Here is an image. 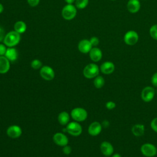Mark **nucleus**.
Listing matches in <instances>:
<instances>
[{"instance_id":"nucleus-1","label":"nucleus","mask_w":157,"mask_h":157,"mask_svg":"<svg viewBox=\"0 0 157 157\" xmlns=\"http://www.w3.org/2000/svg\"><path fill=\"white\" fill-rule=\"evenodd\" d=\"M20 39V34L15 31H11L6 34L3 42L8 47H13L18 44Z\"/></svg>"},{"instance_id":"nucleus-2","label":"nucleus","mask_w":157,"mask_h":157,"mask_svg":"<svg viewBox=\"0 0 157 157\" xmlns=\"http://www.w3.org/2000/svg\"><path fill=\"white\" fill-rule=\"evenodd\" d=\"M99 67L94 63H90L87 64L83 69V74L87 78H93L99 75Z\"/></svg>"},{"instance_id":"nucleus-3","label":"nucleus","mask_w":157,"mask_h":157,"mask_svg":"<svg viewBox=\"0 0 157 157\" xmlns=\"http://www.w3.org/2000/svg\"><path fill=\"white\" fill-rule=\"evenodd\" d=\"M72 118L77 122H82L85 121L88 117L87 111L82 107H75L71 112Z\"/></svg>"},{"instance_id":"nucleus-4","label":"nucleus","mask_w":157,"mask_h":157,"mask_svg":"<svg viewBox=\"0 0 157 157\" xmlns=\"http://www.w3.org/2000/svg\"><path fill=\"white\" fill-rule=\"evenodd\" d=\"M61 14L63 17L66 20H71L75 18L77 14L75 6L72 4H67L62 9Z\"/></svg>"},{"instance_id":"nucleus-5","label":"nucleus","mask_w":157,"mask_h":157,"mask_svg":"<svg viewBox=\"0 0 157 157\" xmlns=\"http://www.w3.org/2000/svg\"><path fill=\"white\" fill-rule=\"evenodd\" d=\"M66 130L72 136H78L82 132V127L77 121H71L67 124Z\"/></svg>"},{"instance_id":"nucleus-6","label":"nucleus","mask_w":157,"mask_h":157,"mask_svg":"<svg viewBox=\"0 0 157 157\" xmlns=\"http://www.w3.org/2000/svg\"><path fill=\"white\" fill-rule=\"evenodd\" d=\"M140 151L146 157H153L157 154V148L152 144L145 143L140 147Z\"/></svg>"},{"instance_id":"nucleus-7","label":"nucleus","mask_w":157,"mask_h":157,"mask_svg":"<svg viewBox=\"0 0 157 157\" xmlns=\"http://www.w3.org/2000/svg\"><path fill=\"white\" fill-rule=\"evenodd\" d=\"M155 95V90L152 86H146L141 91L140 97L142 101L146 102L151 101Z\"/></svg>"},{"instance_id":"nucleus-8","label":"nucleus","mask_w":157,"mask_h":157,"mask_svg":"<svg viewBox=\"0 0 157 157\" xmlns=\"http://www.w3.org/2000/svg\"><path fill=\"white\" fill-rule=\"evenodd\" d=\"M123 39L124 42L128 45H134L139 40V35L136 31L130 30L125 33Z\"/></svg>"},{"instance_id":"nucleus-9","label":"nucleus","mask_w":157,"mask_h":157,"mask_svg":"<svg viewBox=\"0 0 157 157\" xmlns=\"http://www.w3.org/2000/svg\"><path fill=\"white\" fill-rule=\"evenodd\" d=\"M40 75L45 80L50 81L55 77L54 70L49 66H44L40 69Z\"/></svg>"},{"instance_id":"nucleus-10","label":"nucleus","mask_w":157,"mask_h":157,"mask_svg":"<svg viewBox=\"0 0 157 157\" xmlns=\"http://www.w3.org/2000/svg\"><path fill=\"white\" fill-rule=\"evenodd\" d=\"M7 135L12 139H16L21 136L22 134L21 128L16 124L10 126L6 131Z\"/></svg>"},{"instance_id":"nucleus-11","label":"nucleus","mask_w":157,"mask_h":157,"mask_svg":"<svg viewBox=\"0 0 157 157\" xmlns=\"http://www.w3.org/2000/svg\"><path fill=\"white\" fill-rule=\"evenodd\" d=\"M53 140L54 142L61 147H64L67 145L69 142V140L67 137L63 133L61 132H56L53 135Z\"/></svg>"},{"instance_id":"nucleus-12","label":"nucleus","mask_w":157,"mask_h":157,"mask_svg":"<svg viewBox=\"0 0 157 157\" xmlns=\"http://www.w3.org/2000/svg\"><path fill=\"white\" fill-rule=\"evenodd\" d=\"M102 126L98 121H94L91 123L88 128V132L91 136H97L102 131Z\"/></svg>"},{"instance_id":"nucleus-13","label":"nucleus","mask_w":157,"mask_h":157,"mask_svg":"<svg viewBox=\"0 0 157 157\" xmlns=\"http://www.w3.org/2000/svg\"><path fill=\"white\" fill-rule=\"evenodd\" d=\"M100 150L105 156H110L113 155L114 149L113 145L107 141H104L101 144Z\"/></svg>"},{"instance_id":"nucleus-14","label":"nucleus","mask_w":157,"mask_h":157,"mask_svg":"<svg viewBox=\"0 0 157 157\" xmlns=\"http://www.w3.org/2000/svg\"><path fill=\"white\" fill-rule=\"evenodd\" d=\"M93 48L90 40L83 39L80 40L78 44V49L82 53H88Z\"/></svg>"},{"instance_id":"nucleus-15","label":"nucleus","mask_w":157,"mask_h":157,"mask_svg":"<svg viewBox=\"0 0 157 157\" xmlns=\"http://www.w3.org/2000/svg\"><path fill=\"white\" fill-rule=\"evenodd\" d=\"M90 59L94 62L99 61L102 57V53L101 49L98 47H93L89 52Z\"/></svg>"},{"instance_id":"nucleus-16","label":"nucleus","mask_w":157,"mask_h":157,"mask_svg":"<svg viewBox=\"0 0 157 157\" xmlns=\"http://www.w3.org/2000/svg\"><path fill=\"white\" fill-rule=\"evenodd\" d=\"M100 70L104 74H110L115 70V65L111 61H105L100 66Z\"/></svg>"},{"instance_id":"nucleus-17","label":"nucleus","mask_w":157,"mask_h":157,"mask_svg":"<svg viewBox=\"0 0 157 157\" xmlns=\"http://www.w3.org/2000/svg\"><path fill=\"white\" fill-rule=\"evenodd\" d=\"M126 6L129 12L135 13L140 10V3L139 0H129Z\"/></svg>"},{"instance_id":"nucleus-18","label":"nucleus","mask_w":157,"mask_h":157,"mask_svg":"<svg viewBox=\"0 0 157 157\" xmlns=\"http://www.w3.org/2000/svg\"><path fill=\"white\" fill-rule=\"evenodd\" d=\"M10 67V61L5 56H0V74L7 73Z\"/></svg>"},{"instance_id":"nucleus-19","label":"nucleus","mask_w":157,"mask_h":157,"mask_svg":"<svg viewBox=\"0 0 157 157\" xmlns=\"http://www.w3.org/2000/svg\"><path fill=\"white\" fill-rule=\"evenodd\" d=\"M10 61H15L17 59L18 53V51L14 47H9L7 48L6 54L4 55Z\"/></svg>"},{"instance_id":"nucleus-20","label":"nucleus","mask_w":157,"mask_h":157,"mask_svg":"<svg viewBox=\"0 0 157 157\" xmlns=\"http://www.w3.org/2000/svg\"><path fill=\"white\" fill-rule=\"evenodd\" d=\"M131 132L134 136L140 137L144 134L145 126L142 124H136L132 127Z\"/></svg>"},{"instance_id":"nucleus-21","label":"nucleus","mask_w":157,"mask_h":157,"mask_svg":"<svg viewBox=\"0 0 157 157\" xmlns=\"http://www.w3.org/2000/svg\"><path fill=\"white\" fill-rule=\"evenodd\" d=\"M58 120L61 125L67 124L70 120V115L67 112L63 111L59 113L58 116Z\"/></svg>"},{"instance_id":"nucleus-22","label":"nucleus","mask_w":157,"mask_h":157,"mask_svg":"<svg viewBox=\"0 0 157 157\" xmlns=\"http://www.w3.org/2000/svg\"><path fill=\"white\" fill-rule=\"evenodd\" d=\"M14 31L18 33L19 34H22L25 33L26 30V25L23 21H18L14 24Z\"/></svg>"},{"instance_id":"nucleus-23","label":"nucleus","mask_w":157,"mask_h":157,"mask_svg":"<svg viewBox=\"0 0 157 157\" xmlns=\"http://www.w3.org/2000/svg\"><path fill=\"white\" fill-rule=\"evenodd\" d=\"M93 84L96 88H101L104 86L105 84V80L103 77L101 75H98L94 78Z\"/></svg>"},{"instance_id":"nucleus-24","label":"nucleus","mask_w":157,"mask_h":157,"mask_svg":"<svg viewBox=\"0 0 157 157\" xmlns=\"http://www.w3.org/2000/svg\"><path fill=\"white\" fill-rule=\"evenodd\" d=\"M88 4V0H75V7L79 9L85 8Z\"/></svg>"},{"instance_id":"nucleus-25","label":"nucleus","mask_w":157,"mask_h":157,"mask_svg":"<svg viewBox=\"0 0 157 157\" xmlns=\"http://www.w3.org/2000/svg\"><path fill=\"white\" fill-rule=\"evenodd\" d=\"M150 36L155 40H157V24L152 25L149 30Z\"/></svg>"},{"instance_id":"nucleus-26","label":"nucleus","mask_w":157,"mask_h":157,"mask_svg":"<svg viewBox=\"0 0 157 157\" xmlns=\"http://www.w3.org/2000/svg\"><path fill=\"white\" fill-rule=\"evenodd\" d=\"M42 62L38 59H34L31 63V66L34 69H40L42 67Z\"/></svg>"},{"instance_id":"nucleus-27","label":"nucleus","mask_w":157,"mask_h":157,"mask_svg":"<svg viewBox=\"0 0 157 157\" xmlns=\"http://www.w3.org/2000/svg\"><path fill=\"white\" fill-rule=\"evenodd\" d=\"M151 128L156 132H157V117L153 118L150 123Z\"/></svg>"},{"instance_id":"nucleus-28","label":"nucleus","mask_w":157,"mask_h":157,"mask_svg":"<svg viewBox=\"0 0 157 157\" xmlns=\"http://www.w3.org/2000/svg\"><path fill=\"white\" fill-rule=\"evenodd\" d=\"M90 42L91 44L93 47H96L99 44V39L97 37L93 36V37L90 38Z\"/></svg>"},{"instance_id":"nucleus-29","label":"nucleus","mask_w":157,"mask_h":157,"mask_svg":"<svg viewBox=\"0 0 157 157\" xmlns=\"http://www.w3.org/2000/svg\"><path fill=\"white\" fill-rule=\"evenodd\" d=\"M116 107V104L113 101H108L105 104V107L108 110H112Z\"/></svg>"},{"instance_id":"nucleus-30","label":"nucleus","mask_w":157,"mask_h":157,"mask_svg":"<svg viewBox=\"0 0 157 157\" xmlns=\"http://www.w3.org/2000/svg\"><path fill=\"white\" fill-rule=\"evenodd\" d=\"M72 151V148L69 145H65L63 147V152L64 153V154L66 155H69Z\"/></svg>"},{"instance_id":"nucleus-31","label":"nucleus","mask_w":157,"mask_h":157,"mask_svg":"<svg viewBox=\"0 0 157 157\" xmlns=\"http://www.w3.org/2000/svg\"><path fill=\"white\" fill-rule=\"evenodd\" d=\"M6 45L4 44H0V56H4L7 50Z\"/></svg>"},{"instance_id":"nucleus-32","label":"nucleus","mask_w":157,"mask_h":157,"mask_svg":"<svg viewBox=\"0 0 157 157\" xmlns=\"http://www.w3.org/2000/svg\"><path fill=\"white\" fill-rule=\"evenodd\" d=\"M151 82L154 86L157 87V72H155L152 75L151 78Z\"/></svg>"},{"instance_id":"nucleus-33","label":"nucleus","mask_w":157,"mask_h":157,"mask_svg":"<svg viewBox=\"0 0 157 157\" xmlns=\"http://www.w3.org/2000/svg\"><path fill=\"white\" fill-rule=\"evenodd\" d=\"M27 1L30 6L36 7L39 4L40 0H27Z\"/></svg>"},{"instance_id":"nucleus-34","label":"nucleus","mask_w":157,"mask_h":157,"mask_svg":"<svg viewBox=\"0 0 157 157\" xmlns=\"http://www.w3.org/2000/svg\"><path fill=\"white\" fill-rule=\"evenodd\" d=\"M5 36H6L5 31L1 26H0V42L2 41H4Z\"/></svg>"},{"instance_id":"nucleus-35","label":"nucleus","mask_w":157,"mask_h":157,"mask_svg":"<svg viewBox=\"0 0 157 157\" xmlns=\"http://www.w3.org/2000/svg\"><path fill=\"white\" fill-rule=\"evenodd\" d=\"M112 157H121V155L119 153H115L112 155Z\"/></svg>"},{"instance_id":"nucleus-36","label":"nucleus","mask_w":157,"mask_h":157,"mask_svg":"<svg viewBox=\"0 0 157 157\" xmlns=\"http://www.w3.org/2000/svg\"><path fill=\"white\" fill-rule=\"evenodd\" d=\"M4 10V7L1 3H0V13H1Z\"/></svg>"},{"instance_id":"nucleus-37","label":"nucleus","mask_w":157,"mask_h":157,"mask_svg":"<svg viewBox=\"0 0 157 157\" xmlns=\"http://www.w3.org/2000/svg\"><path fill=\"white\" fill-rule=\"evenodd\" d=\"M67 4H72L75 0H64Z\"/></svg>"},{"instance_id":"nucleus-38","label":"nucleus","mask_w":157,"mask_h":157,"mask_svg":"<svg viewBox=\"0 0 157 157\" xmlns=\"http://www.w3.org/2000/svg\"><path fill=\"white\" fill-rule=\"evenodd\" d=\"M111 1H115V0H111Z\"/></svg>"},{"instance_id":"nucleus-39","label":"nucleus","mask_w":157,"mask_h":157,"mask_svg":"<svg viewBox=\"0 0 157 157\" xmlns=\"http://www.w3.org/2000/svg\"><path fill=\"white\" fill-rule=\"evenodd\" d=\"M105 157H109V156H105Z\"/></svg>"},{"instance_id":"nucleus-40","label":"nucleus","mask_w":157,"mask_h":157,"mask_svg":"<svg viewBox=\"0 0 157 157\" xmlns=\"http://www.w3.org/2000/svg\"><path fill=\"white\" fill-rule=\"evenodd\" d=\"M156 148H157V147H156Z\"/></svg>"}]
</instances>
